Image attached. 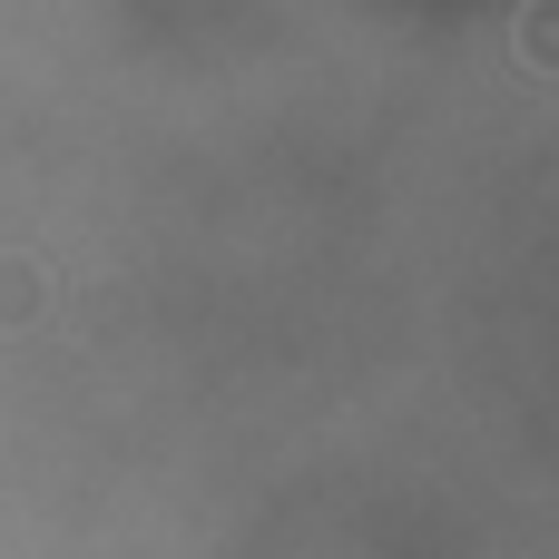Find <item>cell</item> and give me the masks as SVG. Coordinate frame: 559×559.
<instances>
[{
	"instance_id": "cell-1",
	"label": "cell",
	"mask_w": 559,
	"mask_h": 559,
	"mask_svg": "<svg viewBox=\"0 0 559 559\" xmlns=\"http://www.w3.org/2000/svg\"><path fill=\"white\" fill-rule=\"evenodd\" d=\"M10 314H39V275L29 265H0V324Z\"/></svg>"
}]
</instances>
